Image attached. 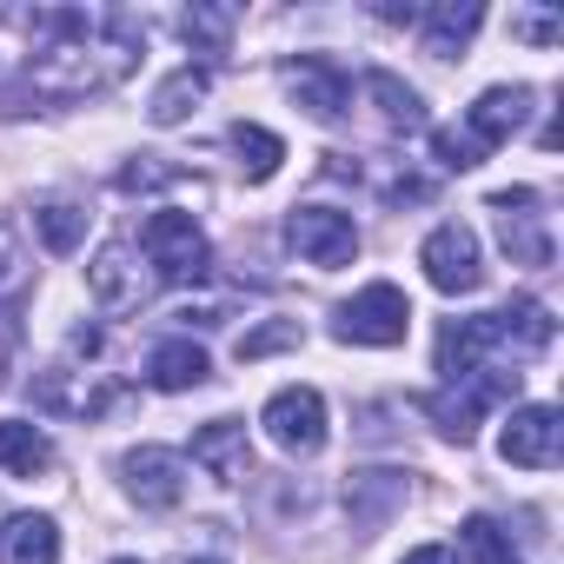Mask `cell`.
<instances>
[{"label":"cell","instance_id":"obj_1","mask_svg":"<svg viewBox=\"0 0 564 564\" xmlns=\"http://www.w3.org/2000/svg\"><path fill=\"white\" fill-rule=\"evenodd\" d=\"M28 34H34V61L21 87L61 107L120 87L147 54V21L127 8H34Z\"/></svg>","mask_w":564,"mask_h":564},{"label":"cell","instance_id":"obj_2","mask_svg":"<svg viewBox=\"0 0 564 564\" xmlns=\"http://www.w3.org/2000/svg\"><path fill=\"white\" fill-rule=\"evenodd\" d=\"M551 339H557L551 306L511 300V306H498V313L452 319V326L438 333V372H445V386H458V379H471V372H485V366L538 359V352H551Z\"/></svg>","mask_w":564,"mask_h":564},{"label":"cell","instance_id":"obj_3","mask_svg":"<svg viewBox=\"0 0 564 564\" xmlns=\"http://www.w3.org/2000/svg\"><path fill=\"white\" fill-rule=\"evenodd\" d=\"M140 259L153 265V279H166V286H193V279H206V265H213V246H206V232H199V219L193 213H153L147 226H140Z\"/></svg>","mask_w":564,"mask_h":564},{"label":"cell","instance_id":"obj_4","mask_svg":"<svg viewBox=\"0 0 564 564\" xmlns=\"http://www.w3.org/2000/svg\"><path fill=\"white\" fill-rule=\"evenodd\" d=\"M518 366H485V372H471V379H458L452 392H432L425 399V412H432V425L452 438V445H471V432H478V419L485 412H498L505 399H518Z\"/></svg>","mask_w":564,"mask_h":564},{"label":"cell","instance_id":"obj_5","mask_svg":"<svg viewBox=\"0 0 564 564\" xmlns=\"http://www.w3.org/2000/svg\"><path fill=\"white\" fill-rule=\"evenodd\" d=\"M333 333H339L346 346H399V339L412 333V300L392 286V279H372L366 293H352V300L339 306Z\"/></svg>","mask_w":564,"mask_h":564},{"label":"cell","instance_id":"obj_6","mask_svg":"<svg viewBox=\"0 0 564 564\" xmlns=\"http://www.w3.org/2000/svg\"><path fill=\"white\" fill-rule=\"evenodd\" d=\"M259 425H265V438H272L279 452L313 458V452L326 445V399H319L313 386H286V392H272V399H265Z\"/></svg>","mask_w":564,"mask_h":564},{"label":"cell","instance_id":"obj_7","mask_svg":"<svg viewBox=\"0 0 564 564\" xmlns=\"http://www.w3.org/2000/svg\"><path fill=\"white\" fill-rule=\"evenodd\" d=\"M419 265H425V279L438 293H478V279H485V265H478V232L465 226V219H445V226H432L425 232V246H419Z\"/></svg>","mask_w":564,"mask_h":564},{"label":"cell","instance_id":"obj_8","mask_svg":"<svg viewBox=\"0 0 564 564\" xmlns=\"http://www.w3.org/2000/svg\"><path fill=\"white\" fill-rule=\"evenodd\" d=\"M286 246L306 265H352L359 259V226H352V213H333V206H293L286 213Z\"/></svg>","mask_w":564,"mask_h":564},{"label":"cell","instance_id":"obj_9","mask_svg":"<svg viewBox=\"0 0 564 564\" xmlns=\"http://www.w3.org/2000/svg\"><path fill=\"white\" fill-rule=\"evenodd\" d=\"M279 80H286L293 100H300L313 120H326V127H339V120L352 113V74H346L339 61H326V54H293L286 67H279Z\"/></svg>","mask_w":564,"mask_h":564},{"label":"cell","instance_id":"obj_10","mask_svg":"<svg viewBox=\"0 0 564 564\" xmlns=\"http://www.w3.org/2000/svg\"><path fill=\"white\" fill-rule=\"evenodd\" d=\"M498 458L518 471H551L564 458V419L557 405H518L498 432Z\"/></svg>","mask_w":564,"mask_h":564},{"label":"cell","instance_id":"obj_11","mask_svg":"<svg viewBox=\"0 0 564 564\" xmlns=\"http://www.w3.org/2000/svg\"><path fill=\"white\" fill-rule=\"evenodd\" d=\"M544 199L531 186H511V193H491V213H498V246L511 252V265H551V226L538 213Z\"/></svg>","mask_w":564,"mask_h":564},{"label":"cell","instance_id":"obj_12","mask_svg":"<svg viewBox=\"0 0 564 564\" xmlns=\"http://www.w3.org/2000/svg\"><path fill=\"white\" fill-rule=\"evenodd\" d=\"M120 478H127V498L140 511H173L186 498V458L166 452V445H133L120 458Z\"/></svg>","mask_w":564,"mask_h":564},{"label":"cell","instance_id":"obj_13","mask_svg":"<svg viewBox=\"0 0 564 564\" xmlns=\"http://www.w3.org/2000/svg\"><path fill=\"white\" fill-rule=\"evenodd\" d=\"M140 265H147V259H140V246H133V239H107V246L94 252L87 286H94V300H100L107 313H133V306L153 293V279H147Z\"/></svg>","mask_w":564,"mask_h":564},{"label":"cell","instance_id":"obj_14","mask_svg":"<svg viewBox=\"0 0 564 564\" xmlns=\"http://www.w3.org/2000/svg\"><path fill=\"white\" fill-rule=\"evenodd\" d=\"M193 465H199V471H213L219 485L252 478V445H246V425H239V419H213V425H199V432H193Z\"/></svg>","mask_w":564,"mask_h":564},{"label":"cell","instance_id":"obj_15","mask_svg":"<svg viewBox=\"0 0 564 564\" xmlns=\"http://www.w3.org/2000/svg\"><path fill=\"white\" fill-rule=\"evenodd\" d=\"M399 505H405V471H352L346 478V518L359 538H372Z\"/></svg>","mask_w":564,"mask_h":564},{"label":"cell","instance_id":"obj_16","mask_svg":"<svg viewBox=\"0 0 564 564\" xmlns=\"http://www.w3.org/2000/svg\"><path fill=\"white\" fill-rule=\"evenodd\" d=\"M524 113H531V87H491V94H478V107L465 113V133L478 140V153H491V147H505V140L524 127Z\"/></svg>","mask_w":564,"mask_h":564},{"label":"cell","instance_id":"obj_17","mask_svg":"<svg viewBox=\"0 0 564 564\" xmlns=\"http://www.w3.org/2000/svg\"><path fill=\"white\" fill-rule=\"evenodd\" d=\"M213 379V359H206V346H193L186 333L180 339H160L153 352H147V386L153 392H199Z\"/></svg>","mask_w":564,"mask_h":564},{"label":"cell","instance_id":"obj_18","mask_svg":"<svg viewBox=\"0 0 564 564\" xmlns=\"http://www.w3.org/2000/svg\"><path fill=\"white\" fill-rule=\"evenodd\" d=\"M478 21H485L478 0H445V8H419V41H425V54H432V61H458V54H465V41L478 34Z\"/></svg>","mask_w":564,"mask_h":564},{"label":"cell","instance_id":"obj_19","mask_svg":"<svg viewBox=\"0 0 564 564\" xmlns=\"http://www.w3.org/2000/svg\"><path fill=\"white\" fill-rule=\"evenodd\" d=\"M34 399H41L47 412H74V419H94V412H107L120 392H113V386H94L87 372H67V366H54V372H41Z\"/></svg>","mask_w":564,"mask_h":564},{"label":"cell","instance_id":"obj_20","mask_svg":"<svg viewBox=\"0 0 564 564\" xmlns=\"http://www.w3.org/2000/svg\"><path fill=\"white\" fill-rule=\"evenodd\" d=\"M0 564H61V524L47 511H21L0 531Z\"/></svg>","mask_w":564,"mask_h":564},{"label":"cell","instance_id":"obj_21","mask_svg":"<svg viewBox=\"0 0 564 564\" xmlns=\"http://www.w3.org/2000/svg\"><path fill=\"white\" fill-rule=\"evenodd\" d=\"M206 87H213V74L186 61L180 74H166V80L153 87V107H147V120H153V127H180V120H186V113L206 100Z\"/></svg>","mask_w":564,"mask_h":564},{"label":"cell","instance_id":"obj_22","mask_svg":"<svg viewBox=\"0 0 564 564\" xmlns=\"http://www.w3.org/2000/svg\"><path fill=\"white\" fill-rule=\"evenodd\" d=\"M232 28H239V14L232 8H213V0H199V8L180 14V34H186V47L199 61H226L232 54Z\"/></svg>","mask_w":564,"mask_h":564},{"label":"cell","instance_id":"obj_23","mask_svg":"<svg viewBox=\"0 0 564 564\" xmlns=\"http://www.w3.org/2000/svg\"><path fill=\"white\" fill-rule=\"evenodd\" d=\"M47 465H54V438H47L41 425H28V419H8V425H0V471L34 478V471H47Z\"/></svg>","mask_w":564,"mask_h":564},{"label":"cell","instance_id":"obj_24","mask_svg":"<svg viewBox=\"0 0 564 564\" xmlns=\"http://www.w3.org/2000/svg\"><path fill=\"white\" fill-rule=\"evenodd\" d=\"M366 94L379 100V120H386L392 133H419V127H425V100H419V94H412L399 74L372 67V74H366Z\"/></svg>","mask_w":564,"mask_h":564},{"label":"cell","instance_id":"obj_25","mask_svg":"<svg viewBox=\"0 0 564 564\" xmlns=\"http://www.w3.org/2000/svg\"><path fill=\"white\" fill-rule=\"evenodd\" d=\"M28 286H34V252L21 246L14 219H0V306H21Z\"/></svg>","mask_w":564,"mask_h":564},{"label":"cell","instance_id":"obj_26","mask_svg":"<svg viewBox=\"0 0 564 564\" xmlns=\"http://www.w3.org/2000/svg\"><path fill=\"white\" fill-rule=\"evenodd\" d=\"M232 147H239L246 180H272V173H279V160H286V140L265 133V127H252V120H239V127H232Z\"/></svg>","mask_w":564,"mask_h":564},{"label":"cell","instance_id":"obj_27","mask_svg":"<svg viewBox=\"0 0 564 564\" xmlns=\"http://www.w3.org/2000/svg\"><path fill=\"white\" fill-rule=\"evenodd\" d=\"M34 232H41L47 252H74V246L87 239V213H80L74 199H47V206L34 213Z\"/></svg>","mask_w":564,"mask_h":564},{"label":"cell","instance_id":"obj_28","mask_svg":"<svg viewBox=\"0 0 564 564\" xmlns=\"http://www.w3.org/2000/svg\"><path fill=\"white\" fill-rule=\"evenodd\" d=\"M432 153H438L445 173H471V166H485V153H478V140H471L465 127H438V133H432Z\"/></svg>","mask_w":564,"mask_h":564},{"label":"cell","instance_id":"obj_29","mask_svg":"<svg viewBox=\"0 0 564 564\" xmlns=\"http://www.w3.org/2000/svg\"><path fill=\"white\" fill-rule=\"evenodd\" d=\"M465 551L478 557V564H518V551H511V538L491 524V518H465Z\"/></svg>","mask_w":564,"mask_h":564},{"label":"cell","instance_id":"obj_30","mask_svg":"<svg viewBox=\"0 0 564 564\" xmlns=\"http://www.w3.org/2000/svg\"><path fill=\"white\" fill-rule=\"evenodd\" d=\"M286 346H300V319H272V326L246 333V339H239V359L252 366V359H265V352H286Z\"/></svg>","mask_w":564,"mask_h":564},{"label":"cell","instance_id":"obj_31","mask_svg":"<svg viewBox=\"0 0 564 564\" xmlns=\"http://www.w3.org/2000/svg\"><path fill=\"white\" fill-rule=\"evenodd\" d=\"M180 180V166H160V160H133V166H120V193H153V186H173Z\"/></svg>","mask_w":564,"mask_h":564},{"label":"cell","instance_id":"obj_32","mask_svg":"<svg viewBox=\"0 0 564 564\" xmlns=\"http://www.w3.org/2000/svg\"><path fill=\"white\" fill-rule=\"evenodd\" d=\"M511 34L538 41V47H557L564 41V14H511Z\"/></svg>","mask_w":564,"mask_h":564},{"label":"cell","instance_id":"obj_33","mask_svg":"<svg viewBox=\"0 0 564 564\" xmlns=\"http://www.w3.org/2000/svg\"><path fill=\"white\" fill-rule=\"evenodd\" d=\"M14 346H21V306H0V379L14 366Z\"/></svg>","mask_w":564,"mask_h":564},{"label":"cell","instance_id":"obj_34","mask_svg":"<svg viewBox=\"0 0 564 564\" xmlns=\"http://www.w3.org/2000/svg\"><path fill=\"white\" fill-rule=\"evenodd\" d=\"M405 564H458L445 544H419V551H405Z\"/></svg>","mask_w":564,"mask_h":564},{"label":"cell","instance_id":"obj_35","mask_svg":"<svg viewBox=\"0 0 564 564\" xmlns=\"http://www.w3.org/2000/svg\"><path fill=\"white\" fill-rule=\"evenodd\" d=\"M186 564H219V557H186Z\"/></svg>","mask_w":564,"mask_h":564},{"label":"cell","instance_id":"obj_36","mask_svg":"<svg viewBox=\"0 0 564 564\" xmlns=\"http://www.w3.org/2000/svg\"><path fill=\"white\" fill-rule=\"evenodd\" d=\"M113 564H140V557H113Z\"/></svg>","mask_w":564,"mask_h":564}]
</instances>
